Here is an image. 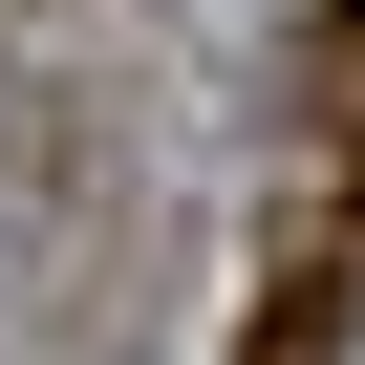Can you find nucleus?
Segmentation results:
<instances>
[{
  "instance_id": "f257e3e1",
  "label": "nucleus",
  "mask_w": 365,
  "mask_h": 365,
  "mask_svg": "<svg viewBox=\"0 0 365 365\" xmlns=\"http://www.w3.org/2000/svg\"><path fill=\"white\" fill-rule=\"evenodd\" d=\"M322 344H344V279H322V258H301V279H279V301H258V344H237V365H322Z\"/></svg>"
}]
</instances>
